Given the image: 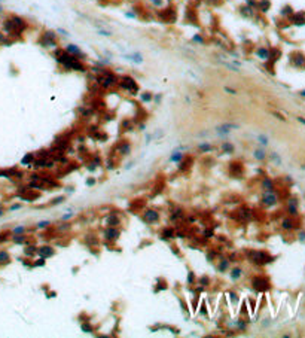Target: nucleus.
Listing matches in <instances>:
<instances>
[{"label": "nucleus", "mask_w": 305, "mask_h": 338, "mask_svg": "<svg viewBox=\"0 0 305 338\" xmlns=\"http://www.w3.org/2000/svg\"><path fill=\"white\" fill-rule=\"evenodd\" d=\"M182 159H183V154H180V152H174L173 156H171V161H173V162H179Z\"/></svg>", "instance_id": "26"}, {"label": "nucleus", "mask_w": 305, "mask_h": 338, "mask_svg": "<svg viewBox=\"0 0 305 338\" xmlns=\"http://www.w3.org/2000/svg\"><path fill=\"white\" fill-rule=\"evenodd\" d=\"M251 284H253L255 289H258V291H261V292L269 289V282H268L265 277H255L253 282H251Z\"/></svg>", "instance_id": "6"}, {"label": "nucleus", "mask_w": 305, "mask_h": 338, "mask_svg": "<svg viewBox=\"0 0 305 338\" xmlns=\"http://www.w3.org/2000/svg\"><path fill=\"white\" fill-rule=\"evenodd\" d=\"M64 51L69 52V54H71V55H75V57H83V52L81 51V48H78L76 45H71V43L64 48Z\"/></svg>", "instance_id": "9"}, {"label": "nucleus", "mask_w": 305, "mask_h": 338, "mask_svg": "<svg viewBox=\"0 0 305 338\" xmlns=\"http://www.w3.org/2000/svg\"><path fill=\"white\" fill-rule=\"evenodd\" d=\"M42 265H45V258H40L39 261H36L33 264V267H42Z\"/></svg>", "instance_id": "35"}, {"label": "nucleus", "mask_w": 305, "mask_h": 338, "mask_svg": "<svg viewBox=\"0 0 305 338\" xmlns=\"http://www.w3.org/2000/svg\"><path fill=\"white\" fill-rule=\"evenodd\" d=\"M49 225V222H40L39 224V228H45V226H48Z\"/></svg>", "instance_id": "48"}, {"label": "nucleus", "mask_w": 305, "mask_h": 338, "mask_svg": "<svg viewBox=\"0 0 305 338\" xmlns=\"http://www.w3.org/2000/svg\"><path fill=\"white\" fill-rule=\"evenodd\" d=\"M158 16H159L164 23L171 24V23H174V21L177 19V11H176L173 6H168V8H165V9L159 11V12H158Z\"/></svg>", "instance_id": "4"}, {"label": "nucleus", "mask_w": 305, "mask_h": 338, "mask_svg": "<svg viewBox=\"0 0 305 338\" xmlns=\"http://www.w3.org/2000/svg\"><path fill=\"white\" fill-rule=\"evenodd\" d=\"M289 211H290V214H296V201L295 200H290V203H289Z\"/></svg>", "instance_id": "27"}, {"label": "nucleus", "mask_w": 305, "mask_h": 338, "mask_svg": "<svg viewBox=\"0 0 305 338\" xmlns=\"http://www.w3.org/2000/svg\"><path fill=\"white\" fill-rule=\"evenodd\" d=\"M249 258L253 264H258V265H264V264H268V262L272 261V258L268 256L265 252H258V250L249 252Z\"/></svg>", "instance_id": "3"}, {"label": "nucleus", "mask_w": 305, "mask_h": 338, "mask_svg": "<svg viewBox=\"0 0 305 338\" xmlns=\"http://www.w3.org/2000/svg\"><path fill=\"white\" fill-rule=\"evenodd\" d=\"M63 200H64V197H58V198H55V200L52 201V204H58V203H61Z\"/></svg>", "instance_id": "44"}, {"label": "nucleus", "mask_w": 305, "mask_h": 338, "mask_svg": "<svg viewBox=\"0 0 305 338\" xmlns=\"http://www.w3.org/2000/svg\"><path fill=\"white\" fill-rule=\"evenodd\" d=\"M276 201H277V197H276V194H274L272 191H266V192L264 194V203L265 204L272 206V204H276Z\"/></svg>", "instance_id": "11"}, {"label": "nucleus", "mask_w": 305, "mask_h": 338, "mask_svg": "<svg viewBox=\"0 0 305 338\" xmlns=\"http://www.w3.org/2000/svg\"><path fill=\"white\" fill-rule=\"evenodd\" d=\"M194 40H195V42H199V43H203V42H204L203 36H199V34H196V36H194Z\"/></svg>", "instance_id": "40"}, {"label": "nucleus", "mask_w": 305, "mask_h": 338, "mask_svg": "<svg viewBox=\"0 0 305 338\" xmlns=\"http://www.w3.org/2000/svg\"><path fill=\"white\" fill-rule=\"evenodd\" d=\"M151 2H152V5H155V6H158V8L164 6V0H151Z\"/></svg>", "instance_id": "37"}, {"label": "nucleus", "mask_w": 305, "mask_h": 338, "mask_svg": "<svg viewBox=\"0 0 305 338\" xmlns=\"http://www.w3.org/2000/svg\"><path fill=\"white\" fill-rule=\"evenodd\" d=\"M97 82L103 88H113L118 85V78L110 71H101L100 76L97 78Z\"/></svg>", "instance_id": "1"}, {"label": "nucleus", "mask_w": 305, "mask_h": 338, "mask_svg": "<svg viewBox=\"0 0 305 338\" xmlns=\"http://www.w3.org/2000/svg\"><path fill=\"white\" fill-rule=\"evenodd\" d=\"M264 188H265V191H272V183H271V180H269V179H265Z\"/></svg>", "instance_id": "31"}, {"label": "nucleus", "mask_w": 305, "mask_h": 338, "mask_svg": "<svg viewBox=\"0 0 305 338\" xmlns=\"http://www.w3.org/2000/svg\"><path fill=\"white\" fill-rule=\"evenodd\" d=\"M119 237V231L116 229V226H109L104 229V239L109 240V241H115V240Z\"/></svg>", "instance_id": "7"}, {"label": "nucleus", "mask_w": 305, "mask_h": 338, "mask_svg": "<svg viewBox=\"0 0 305 338\" xmlns=\"http://www.w3.org/2000/svg\"><path fill=\"white\" fill-rule=\"evenodd\" d=\"M140 100H141V101H144V103L152 101V100H153V94H152V92H143V94H140Z\"/></svg>", "instance_id": "22"}, {"label": "nucleus", "mask_w": 305, "mask_h": 338, "mask_svg": "<svg viewBox=\"0 0 305 338\" xmlns=\"http://www.w3.org/2000/svg\"><path fill=\"white\" fill-rule=\"evenodd\" d=\"M2 40H3V36H2V33H0V42H2Z\"/></svg>", "instance_id": "51"}, {"label": "nucleus", "mask_w": 305, "mask_h": 338, "mask_svg": "<svg viewBox=\"0 0 305 338\" xmlns=\"http://www.w3.org/2000/svg\"><path fill=\"white\" fill-rule=\"evenodd\" d=\"M94 183H95V180H94V179H89V180L86 182V185H88V186H91V185H94Z\"/></svg>", "instance_id": "49"}, {"label": "nucleus", "mask_w": 305, "mask_h": 338, "mask_svg": "<svg viewBox=\"0 0 305 338\" xmlns=\"http://www.w3.org/2000/svg\"><path fill=\"white\" fill-rule=\"evenodd\" d=\"M240 276H241V270H240V268H234L232 273H231V277H232L234 280H237V279H240Z\"/></svg>", "instance_id": "28"}, {"label": "nucleus", "mask_w": 305, "mask_h": 338, "mask_svg": "<svg viewBox=\"0 0 305 338\" xmlns=\"http://www.w3.org/2000/svg\"><path fill=\"white\" fill-rule=\"evenodd\" d=\"M173 237H176V232H174V229H171V228H165L164 231H162V239H173Z\"/></svg>", "instance_id": "20"}, {"label": "nucleus", "mask_w": 305, "mask_h": 338, "mask_svg": "<svg viewBox=\"0 0 305 338\" xmlns=\"http://www.w3.org/2000/svg\"><path fill=\"white\" fill-rule=\"evenodd\" d=\"M259 141H261L262 145H266V143H268V139H266L265 136H259Z\"/></svg>", "instance_id": "42"}, {"label": "nucleus", "mask_w": 305, "mask_h": 338, "mask_svg": "<svg viewBox=\"0 0 305 338\" xmlns=\"http://www.w3.org/2000/svg\"><path fill=\"white\" fill-rule=\"evenodd\" d=\"M106 224L109 226H116V225H119V219H118L116 214H109V216L106 218Z\"/></svg>", "instance_id": "15"}, {"label": "nucleus", "mask_w": 305, "mask_h": 338, "mask_svg": "<svg viewBox=\"0 0 305 338\" xmlns=\"http://www.w3.org/2000/svg\"><path fill=\"white\" fill-rule=\"evenodd\" d=\"M292 226H293V222H292L290 219H284V221H283V228H284V229H290Z\"/></svg>", "instance_id": "30"}, {"label": "nucleus", "mask_w": 305, "mask_h": 338, "mask_svg": "<svg viewBox=\"0 0 305 338\" xmlns=\"http://www.w3.org/2000/svg\"><path fill=\"white\" fill-rule=\"evenodd\" d=\"M39 255H40L42 258H51V256H54V253H55V250L52 249V247H49V246H43V247H40L39 250Z\"/></svg>", "instance_id": "12"}, {"label": "nucleus", "mask_w": 305, "mask_h": 338, "mask_svg": "<svg viewBox=\"0 0 305 338\" xmlns=\"http://www.w3.org/2000/svg\"><path fill=\"white\" fill-rule=\"evenodd\" d=\"M222 149H223V152H226V154H232V152H234V146H232L231 143H228V141H225L222 145Z\"/></svg>", "instance_id": "23"}, {"label": "nucleus", "mask_w": 305, "mask_h": 338, "mask_svg": "<svg viewBox=\"0 0 305 338\" xmlns=\"http://www.w3.org/2000/svg\"><path fill=\"white\" fill-rule=\"evenodd\" d=\"M269 6H271V2L269 0H258V9L261 11V12H266L268 9H269Z\"/></svg>", "instance_id": "13"}, {"label": "nucleus", "mask_w": 305, "mask_h": 338, "mask_svg": "<svg viewBox=\"0 0 305 338\" xmlns=\"http://www.w3.org/2000/svg\"><path fill=\"white\" fill-rule=\"evenodd\" d=\"M40 45L45 46V48H54V46H57V34L54 31H45L42 34Z\"/></svg>", "instance_id": "5"}, {"label": "nucleus", "mask_w": 305, "mask_h": 338, "mask_svg": "<svg viewBox=\"0 0 305 338\" xmlns=\"http://www.w3.org/2000/svg\"><path fill=\"white\" fill-rule=\"evenodd\" d=\"M292 21H293L295 24H298V26L305 24V15L304 14H295L293 16H292Z\"/></svg>", "instance_id": "17"}, {"label": "nucleus", "mask_w": 305, "mask_h": 338, "mask_svg": "<svg viewBox=\"0 0 305 338\" xmlns=\"http://www.w3.org/2000/svg\"><path fill=\"white\" fill-rule=\"evenodd\" d=\"M293 57H296V58H293V64L295 66H304L305 64V58L301 54H295Z\"/></svg>", "instance_id": "21"}, {"label": "nucleus", "mask_w": 305, "mask_h": 338, "mask_svg": "<svg viewBox=\"0 0 305 338\" xmlns=\"http://www.w3.org/2000/svg\"><path fill=\"white\" fill-rule=\"evenodd\" d=\"M128 58L133 60L134 63H141V61H143V58H141V55H140L139 52H136V54H133V55H128Z\"/></svg>", "instance_id": "25"}, {"label": "nucleus", "mask_w": 305, "mask_h": 338, "mask_svg": "<svg viewBox=\"0 0 305 338\" xmlns=\"http://www.w3.org/2000/svg\"><path fill=\"white\" fill-rule=\"evenodd\" d=\"M255 158H258V159H264L265 152L264 151H255Z\"/></svg>", "instance_id": "33"}, {"label": "nucleus", "mask_w": 305, "mask_h": 338, "mask_svg": "<svg viewBox=\"0 0 305 338\" xmlns=\"http://www.w3.org/2000/svg\"><path fill=\"white\" fill-rule=\"evenodd\" d=\"M225 91H226V92H229V94H237L235 89H231V88H228V86H225Z\"/></svg>", "instance_id": "43"}, {"label": "nucleus", "mask_w": 305, "mask_h": 338, "mask_svg": "<svg viewBox=\"0 0 305 338\" xmlns=\"http://www.w3.org/2000/svg\"><path fill=\"white\" fill-rule=\"evenodd\" d=\"M30 161H33V154H28V155L23 159V164H28Z\"/></svg>", "instance_id": "38"}, {"label": "nucleus", "mask_w": 305, "mask_h": 338, "mask_svg": "<svg viewBox=\"0 0 305 338\" xmlns=\"http://www.w3.org/2000/svg\"><path fill=\"white\" fill-rule=\"evenodd\" d=\"M198 149L203 151V152H210V151H213V146L211 145H199Z\"/></svg>", "instance_id": "29"}, {"label": "nucleus", "mask_w": 305, "mask_h": 338, "mask_svg": "<svg viewBox=\"0 0 305 338\" xmlns=\"http://www.w3.org/2000/svg\"><path fill=\"white\" fill-rule=\"evenodd\" d=\"M208 283H210V279H208L207 276H203V277L199 279V284H203V286H207Z\"/></svg>", "instance_id": "34"}, {"label": "nucleus", "mask_w": 305, "mask_h": 338, "mask_svg": "<svg viewBox=\"0 0 305 338\" xmlns=\"http://www.w3.org/2000/svg\"><path fill=\"white\" fill-rule=\"evenodd\" d=\"M98 33H100L101 36H112L110 31H106V30H98Z\"/></svg>", "instance_id": "41"}, {"label": "nucleus", "mask_w": 305, "mask_h": 338, "mask_svg": "<svg viewBox=\"0 0 305 338\" xmlns=\"http://www.w3.org/2000/svg\"><path fill=\"white\" fill-rule=\"evenodd\" d=\"M256 54L259 58H262V60H268V57H269V49H266V48H259L258 51H256Z\"/></svg>", "instance_id": "19"}, {"label": "nucleus", "mask_w": 305, "mask_h": 338, "mask_svg": "<svg viewBox=\"0 0 305 338\" xmlns=\"http://www.w3.org/2000/svg\"><path fill=\"white\" fill-rule=\"evenodd\" d=\"M298 119H299V122H302V124L305 125V119H304V118H298Z\"/></svg>", "instance_id": "50"}, {"label": "nucleus", "mask_w": 305, "mask_h": 338, "mask_svg": "<svg viewBox=\"0 0 305 338\" xmlns=\"http://www.w3.org/2000/svg\"><path fill=\"white\" fill-rule=\"evenodd\" d=\"M9 261V255L6 252H0V262H8Z\"/></svg>", "instance_id": "32"}, {"label": "nucleus", "mask_w": 305, "mask_h": 338, "mask_svg": "<svg viewBox=\"0 0 305 338\" xmlns=\"http://www.w3.org/2000/svg\"><path fill=\"white\" fill-rule=\"evenodd\" d=\"M186 21L188 23H196V14H195V9L192 6L186 11Z\"/></svg>", "instance_id": "14"}, {"label": "nucleus", "mask_w": 305, "mask_h": 338, "mask_svg": "<svg viewBox=\"0 0 305 338\" xmlns=\"http://www.w3.org/2000/svg\"><path fill=\"white\" fill-rule=\"evenodd\" d=\"M115 149L118 151V154H119V155H127V154H130L131 146H130V143H128V141H122V143H119V145H118Z\"/></svg>", "instance_id": "8"}, {"label": "nucleus", "mask_w": 305, "mask_h": 338, "mask_svg": "<svg viewBox=\"0 0 305 338\" xmlns=\"http://www.w3.org/2000/svg\"><path fill=\"white\" fill-rule=\"evenodd\" d=\"M143 219H144L146 222H156V221L159 219V214L155 210H147L146 213H143Z\"/></svg>", "instance_id": "10"}, {"label": "nucleus", "mask_w": 305, "mask_h": 338, "mask_svg": "<svg viewBox=\"0 0 305 338\" xmlns=\"http://www.w3.org/2000/svg\"><path fill=\"white\" fill-rule=\"evenodd\" d=\"M240 12L243 16H247V18H251L253 16V8H250V6H243V8H240Z\"/></svg>", "instance_id": "16"}, {"label": "nucleus", "mask_w": 305, "mask_h": 338, "mask_svg": "<svg viewBox=\"0 0 305 338\" xmlns=\"http://www.w3.org/2000/svg\"><path fill=\"white\" fill-rule=\"evenodd\" d=\"M191 164H192V158H189V161H183V162H180V167H179V170H180V171H185L186 169H189V167H191Z\"/></svg>", "instance_id": "24"}, {"label": "nucleus", "mask_w": 305, "mask_h": 338, "mask_svg": "<svg viewBox=\"0 0 305 338\" xmlns=\"http://www.w3.org/2000/svg\"><path fill=\"white\" fill-rule=\"evenodd\" d=\"M118 86L125 89V91H128V92H133V94L137 92V89H139L137 82H136L131 76H122V78L118 81Z\"/></svg>", "instance_id": "2"}, {"label": "nucleus", "mask_w": 305, "mask_h": 338, "mask_svg": "<svg viewBox=\"0 0 305 338\" xmlns=\"http://www.w3.org/2000/svg\"><path fill=\"white\" fill-rule=\"evenodd\" d=\"M207 239H210V237H213V231H206V234H204Z\"/></svg>", "instance_id": "47"}, {"label": "nucleus", "mask_w": 305, "mask_h": 338, "mask_svg": "<svg viewBox=\"0 0 305 338\" xmlns=\"http://www.w3.org/2000/svg\"><path fill=\"white\" fill-rule=\"evenodd\" d=\"M231 171L235 173V176H241V173H243L241 164H240V162H232V164H231Z\"/></svg>", "instance_id": "18"}, {"label": "nucleus", "mask_w": 305, "mask_h": 338, "mask_svg": "<svg viewBox=\"0 0 305 338\" xmlns=\"http://www.w3.org/2000/svg\"><path fill=\"white\" fill-rule=\"evenodd\" d=\"M206 2H208V3H211V5H219L222 0H206Z\"/></svg>", "instance_id": "46"}, {"label": "nucleus", "mask_w": 305, "mask_h": 338, "mask_svg": "<svg viewBox=\"0 0 305 338\" xmlns=\"http://www.w3.org/2000/svg\"><path fill=\"white\" fill-rule=\"evenodd\" d=\"M82 331H85V332H92V328L89 326V325H86V323H82Z\"/></svg>", "instance_id": "36"}, {"label": "nucleus", "mask_w": 305, "mask_h": 338, "mask_svg": "<svg viewBox=\"0 0 305 338\" xmlns=\"http://www.w3.org/2000/svg\"><path fill=\"white\" fill-rule=\"evenodd\" d=\"M228 268V261H222L220 262V265H219V270L220 271H223V270H226Z\"/></svg>", "instance_id": "39"}, {"label": "nucleus", "mask_w": 305, "mask_h": 338, "mask_svg": "<svg viewBox=\"0 0 305 338\" xmlns=\"http://www.w3.org/2000/svg\"><path fill=\"white\" fill-rule=\"evenodd\" d=\"M188 283H194V273H189V277H188Z\"/></svg>", "instance_id": "45"}]
</instances>
